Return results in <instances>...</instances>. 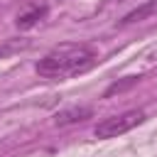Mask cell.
<instances>
[{
    "label": "cell",
    "mask_w": 157,
    "mask_h": 157,
    "mask_svg": "<svg viewBox=\"0 0 157 157\" xmlns=\"http://www.w3.org/2000/svg\"><path fill=\"white\" fill-rule=\"evenodd\" d=\"M91 115H93V110H91L88 105H71V108H64V110H59V113L54 115V125L64 128V125L86 120V118H91Z\"/></svg>",
    "instance_id": "277c9868"
},
{
    "label": "cell",
    "mask_w": 157,
    "mask_h": 157,
    "mask_svg": "<svg viewBox=\"0 0 157 157\" xmlns=\"http://www.w3.org/2000/svg\"><path fill=\"white\" fill-rule=\"evenodd\" d=\"M132 83H137V78H135V76H128L125 81H115V83H110V86H108V91H105V98H108V96H113V93H123V91H128Z\"/></svg>",
    "instance_id": "8992f818"
},
{
    "label": "cell",
    "mask_w": 157,
    "mask_h": 157,
    "mask_svg": "<svg viewBox=\"0 0 157 157\" xmlns=\"http://www.w3.org/2000/svg\"><path fill=\"white\" fill-rule=\"evenodd\" d=\"M93 61H96V52L88 44H59L52 52H47L34 69L42 78L56 81L91 69Z\"/></svg>",
    "instance_id": "6da1fadb"
},
{
    "label": "cell",
    "mask_w": 157,
    "mask_h": 157,
    "mask_svg": "<svg viewBox=\"0 0 157 157\" xmlns=\"http://www.w3.org/2000/svg\"><path fill=\"white\" fill-rule=\"evenodd\" d=\"M142 120H145V113H142V110H125V113H120V115H113V118L101 120L93 132H96V137L108 140V137H118V135L132 130V128L140 125Z\"/></svg>",
    "instance_id": "7a4b0ae2"
},
{
    "label": "cell",
    "mask_w": 157,
    "mask_h": 157,
    "mask_svg": "<svg viewBox=\"0 0 157 157\" xmlns=\"http://www.w3.org/2000/svg\"><path fill=\"white\" fill-rule=\"evenodd\" d=\"M152 15H157V0H147V2H142L140 7L130 10L118 25H135V22H142V20H147V17H152Z\"/></svg>",
    "instance_id": "5b68a950"
},
{
    "label": "cell",
    "mask_w": 157,
    "mask_h": 157,
    "mask_svg": "<svg viewBox=\"0 0 157 157\" xmlns=\"http://www.w3.org/2000/svg\"><path fill=\"white\" fill-rule=\"evenodd\" d=\"M47 12H49V5H47L44 0H42V2H32V5H27V7L17 15L15 25H17L20 29H29V27H34L39 20H44Z\"/></svg>",
    "instance_id": "3957f363"
}]
</instances>
